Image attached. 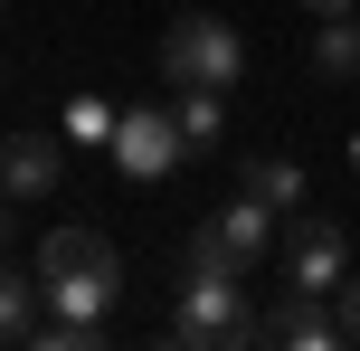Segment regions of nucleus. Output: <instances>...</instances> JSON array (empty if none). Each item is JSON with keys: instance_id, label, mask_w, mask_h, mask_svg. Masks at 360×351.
I'll list each match as a JSON object with an SVG mask.
<instances>
[{"instance_id": "1", "label": "nucleus", "mask_w": 360, "mask_h": 351, "mask_svg": "<svg viewBox=\"0 0 360 351\" xmlns=\"http://www.w3.org/2000/svg\"><path fill=\"white\" fill-rule=\"evenodd\" d=\"M38 295L57 314H114L124 295V257H114L105 228H48L38 238Z\"/></svg>"}, {"instance_id": "2", "label": "nucleus", "mask_w": 360, "mask_h": 351, "mask_svg": "<svg viewBox=\"0 0 360 351\" xmlns=\"http://www.w3.org/2000/svg\"><path fill=\"white\" fill-rule=\"evenodd\" d=\"M152 67H162L171 86H218V95H228L237 67H247V38H237L228 19H209V10H180L162 29V57H152Z\"/></svg>"}, {"instance_id": "3", "label": "nucleus", "mask_w": 360, "mask_h": 351, "mask_svg": "<svg viewBox=\"0 0 360 351\" xmlns=\"http://www.w3.org/2000/svg\"><path fill=\"white\" fill-rule=\"evenodd\" d=\"M266 257H275V209L256 200V190L218 200L209 219L190 228V266H218V276H256Z\"/></svg>"}, {"instance_id": "4", "label": "nucleus", "mask_w": 360, "mask_h": 351, "mask_svg": "<svg viewBox=\"0 0 360 351\" xmlns=\"http://www.w3.org/2000/svg\"><path fill=\"white\" fill-rule=\"evenodd\" d=\"M180 342H247L256 314L237 304V276H218V266H190V285H180Z\"/></svg>"}, {"instance_id": "5", "label": "nucleus", "mask_w": 360, "mask_h": 351, "mask_svg": "<svg viewBox=\"0 0 360 351\" xmlns=\"http://www.w3.org/2000/svg\"><path fill=\"white\" fill-rule=\"evenodd\" d=\"M342 276H351V238L332 219H294L285 228V285L294 295H332Z\"/></svg>"}, {"instance_id": "6", "label": "nucleus", "mask_w": 360, "mask_h": 351, "mask_svg": "<svg viewBox=\"0 0 360 351\" xmlns=\"http://www.w3.org/2000/svg\"><path fill=\"white\" fill-rule=\"evenodd\" d=\"M57 171H67V133H10V143H0V190H10L19 209L48 200Z\"/></svg>"}, {"instance_id": "7", "label": "nucleus", "mask_w": 360, "mask_h": 351, "mask_svg": "<svg viewBox=\"0 0 360 351\" xmlns=\"http://www.w3.org/2000/svg\"><path fill=\"white\" fill-rule=\"evenodd\" d=\"M114 162H124L133 181H162L171 162H190V152H180V124H171V114L133 105V114H114Z\"/></svg>"}, {"instance_id": "8", "label": "nucleus", "mask_w": 360, "mask_h": 351, "mask_svg": "<svg viewBox=\"0 0 360 351\" xmlns=\"http://www.w3.org/2000/svg\"><path fill=\"white\" fill-rule=\"evenodd\" d=\"M247 342H275V351H332V342H342V323H332V304L323 295H294V285H285V304H275V314H256V333Z\"/></svg>"}, {"instance_id": "9", "label": "nucleus", "mask_w": 360, "mask_h": 351, "mask_svg": "<svg viewBox=\"0 0 360 351\" xmlns=\"http://www.w3.org/2000/svg\"><path fill=\"white\" fill-rule=\"evenodd\" d=\"M171 124H180V152H209L218 133H228V114H218V86H180Z\"/></svg>"}, {"instance_id": "10", "label": "nucleus", "mask_w": 360, "mask_h": 351, "mask_svg": "<svg viewBox=\"0 0 360 351\" xmlns=\"http://www.w3.org/2000/svg\"><path fill=\"white\" fill-rule=\"evenodd\" d=\"M313 76H332V86L360 76V10H351V19H323V38H313Z\"/></svg>"}, {"instance_id": "11", "label": "nucleus", "mask_w": 360, "mask_h": 351, "mask_svg": "<svg viewBox=\"0 0 360 351\" xmlns=\"http://www.w3.org/2000/svg\"><path fill=\"white\" fill-rule=\"evenodd\" d=\"M38 304H48V295H38V276H19V266L0 257V342H19V333H29V323H38Z\"/></svg>"}, {"instance_id": "12", "label": "nucleus", "mask_w": 360, "mask_h": 351, "mask_svg": "<svg viewBox=\"0 0 360 351\" xmlns=\"http://www.w3.org/2000/svg\"><path fill=\"white\" fill-rule=\"evenodd\" d=\"M247 190L266 209H304V162H285V152H266V162H247Z\"/></svg>"}, {"instance_id": "13", "label": "nucleus", "mask_w": 360, "mask_h": 351, "mask_svg": "<svg viewBox=\"0 0 360 351\" xmlns=\"http://www.w3.org/2000/svg\"><path fill=\"white\" fill-rule=\"evenodd\" d=\"M332 323H342V342H360V266L332 285Z\"/></svg>"}, {"instance_id": "14", "label": "nucleus", "mask_w": 360, "mask_h": 351, "mask_svg": "<svg viewBox=\"0 0 360 351\" xmlns=\"http://www.w3.org/2000/svg\"><path fill=\"white\" fill-rule=\"evenodd\" d=\"M67 133H76V143H114V114H105V105H95V95H86V105L67 114Z\"/></svg>"}, {"instance_id": "15", "label": "nucleus", "mask_w": 360, "mask_h": 351, "mask_svg": "<svg viewBox=\"0 0 360 351\" xmlns=\"http://www.w3.org/2000/svg\"><path fill=\"white\" fill-rule=\"evenodd\" d=\"M304 10H313V19H351L360 0H304Z\"/></svg>"}, {"instance_id": "16", "label": "nucleus", "mask_w": 360, "mask_h": 351, "mask_svg": "<svg viewBox=\"0 0 360 351\" xmlns=\"http://www.w3.org/2000/svg\"><path fill=\"white\" fill-rule=\"evenodd\" d=\"M10 228H19V200H10V190H0V247H10Z\"/></svg>"}]
</instances>
